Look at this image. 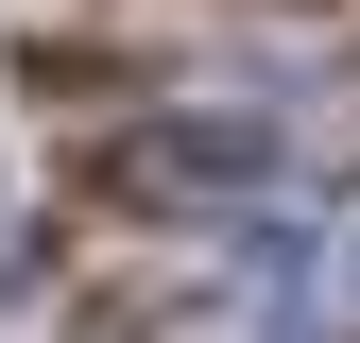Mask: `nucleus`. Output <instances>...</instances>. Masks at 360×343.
I'll use <instances>...</instances> for the list:
<instances>
[{"instance_id":"f257e3e1","label":"nucleus","mask_w":360,"mask_h":343,"mask_svg":"<svg viewBox=\"0 0 360 343\" xmlns=\"http://www.w3.org/2000/svg\"><path fill=\"white\" fill-rule=\"evenodd\" d=\"M103 189H155V206H206V224H257V206H292V120H257V103H155L138 138L103 155Z\"/></svg>"}]
</instances>
